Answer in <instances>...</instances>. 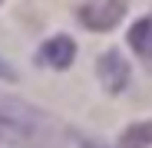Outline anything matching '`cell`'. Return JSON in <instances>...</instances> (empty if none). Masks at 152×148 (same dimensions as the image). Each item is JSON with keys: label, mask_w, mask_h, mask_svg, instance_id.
<instances>
[{"label": "cell", "mask_w": 152, "mask_h": 148, "mask_svg": "<svg viewBox=\"0 0 152 148\" xmlns=\"http://www.w3.org/2000/svg\"><path fill=\"white\" fill-rule=\"evenodd\" d=\"M119 145L122 148H149L152 145V122H136V125H129L122 132Z\"/></svg>", "instance_id": "obj_6"}, {"label": "cell", "mask_w": 152, "mask_h": 148, "mask_svg": "<svg viewBox=\"0 0 152 148\" xmlns=\"http://www.w3.org/2000/svg\"><path fill=\"white\" fill-rule=\"evenodd\" d=\"M0 79H7V82H10V79H17V72L10 69V63H7V59H0Z\"/></svg>", "instance_id": "obj_8"}, {"label": "cell", "mask_w": 152, "mask_h": 148, "mask_svg": "<svg viewBox=\"0 0 152 148\" xmlns=\"http://www.w3.org/2000/svg\"><path fill=\"white\" fill-rule=\"evenodd\" d=\"M96 76H99V82L106 86V92H122L126 86H129V63L122 59V53H116V49H106L103 56L96 59Z\"/></svg>", "instance_id": "obj_3"}, {"label": "cell", "mask_w": 152, "mask_h": 148, "mask_svg": "<svg viewBox=\"0 0 152 148\" xmlns=\"http://www.w3.org/2000/svg\"><path fill=\"white\" fill-rule=\"evenodd\" d=\"M0 148H66V132L43 109L0 92Z\"/></svg>", "instance_id": "obj_1"}, {"label": "cell", "mask_w": 152, "mask_h": 148, "mask_svg": "<svg viewBox=\"0 0 152 148\" xmlns=\"http://www.w3.org/2000/svg\"><path fill=\"white\" fill-rule=\"evenodd\" d=\"M76 145H80V148H106L103 142H93V138H86V135H76Z\"/></svg>", "instance_id": "obj_7"}, {"label": "cell", "mask_w": 152, "mask_h": 148, "mask_svg": "<svg viewBox=\"0 0 152 148\" xmlns=\"http://www.w3.org/2000/svg\"><path fill=\"white\" fill-rule=\"evenodd\" d=\"M76 59V43L69 36H53V40H46L40 46V53H37V63L43 66H53V69H69Z\"/></svg>", "instance_id": "obj_4"}, {"label": "cell", "mask_w": 152, "mask_h": 148, "mask_svg": "<svg viewBox=\"0 0 152 148\" xmlns=\"http://www.w3.org/2000/svg\"><path fill=\"white\" fill-rule=\"evenodd\" d=\"M122 17H126V0H86L80 7V23L86 30H96V33L119 27Z\"/></svg>", "instance_id": "obj_2"}, {"label": "cell", "mask_w": 152, "mask_h": 148, "mask_svg": "<svg viewBox=\"0 0 152 148\" xmlns=\"http://www.w3.org/2000/svg\"><path fill=\"white\" fill-rule=\"evenodd\" d=\"M129 46H132V53L152 69V13L136 20L129 27Z\"/></svg>", "instance_id": "obj_5"}]
</instances>
